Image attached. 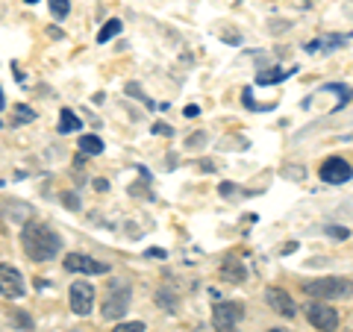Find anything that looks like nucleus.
I'll use <instances>...</instances> for the list:
<instances>
[{
	"label": "nucleus",
	"instance_id": "obj_1",
	"mask_svg": "<svg viewBox=\"0 0 353 332\" xmlns=\"http://www.w3.org/2000/svg\"><path fill=\"white\" fill-rule=\"evenodd\" d=\"M21 247H24V253L32 262H50V259H57V253L62 247V238L48 224L27 220L24 232H21Z\"/></svg>",
	"mask_w": 353,
	"mask_h": 332
},
{
	"label": "nucleus",
	"instance_id": "obj_2",
	"mask_svg": "<svg viewBox=\"0 0 353 332\" xmlns=\"http://www.w3.org/2000/svg\"><path fill=\"white\" fill-rule=\"evenodd\" d=\"M303 291L312 300H341V297L353 294V282L341 280V276H318V280L303 282Z\"/></svg>",
	"mask_w": 353,
	"mask_h": 332
},
{
	"label": "nucleus",
	"instance_id": "obj_3",
	"mask_svg": "<svg viewBox=\"0 0 353 332\" xmlns=\"http://www.w3.org/2000/svg\"><path fill=\"white\" fill-rule=\"evenodd\" d=\"M130 285L124 280H115V282H109V291H106V300H103V318L106 320H118V318H124L127 315V309H130Z\"/></svg>",
	"mask_w": 353,
	"mask_h": 332
},
{
	"label": "nucleus",
	"instance_id": "obj_4",
	"mask_svg": "<svg viewBox=\"0 0 353 332\" xmlns=\"http://www.w3.org/2000/svg\"><path fill=\"white\" fill-rule=\"evenodd\" d=\"M245 318V306L239 300H227V303H215L212 309V324L218 332H236V326Z\"/></svg>",
	"mask_w": 353,
	"mask_h": 332
},
{
	"label": "nucleus",
	"instance_id": "obj_5",
	"mask_svg": "<svg viewBox=\"0 0 353 332\" xmlns=\"http://www.w3.org/2000/svg\"><path fill=\"white\" fill-rule=\"evenodd\" d=\"M306 318L318 332H336L339 326V312L333 306H327L324 300H312L306 306Z\"/></svg>",
	"mask_w": 353,
	"mask_h": 332
},
{
	"label": "nucleus",
	"instance_id": "obj_6",
	"mask_svg": "<svg viewBox=\"0 0 353 332\" xmlns=\"http://www.w3.org/2000/svg\"><path fill=\"white\" fill-rule=\"evenodd\" d=\"M65 271L83 273V276H101V273H109V264L85 256V253H71V256H65Z\"/></svg>",
	"mask_w": 353,
	"mask_h": 332
},
{
	"label": "nucleus",
	"instance_id": "obj_7",
	"mask_svg": "<svg viewBox=\"0 0 353 332\" xmlns=\"http://www.w3.org/2000/svg\"><path fill=\"white\" fill-rule=\"evenodd\" d=\"M318 176H321L324 183H330V185H341V183H347L353 176V168L341 156H330L321 168H318Z\"/></svg>",
	"mask_w": 353,
	"mask_h": 332
},
{
	"label": "nucleus",
	"instance_id": "obj_8",
	"mask_svg": "<svg viewBox=\"0 0 353 332\" xmlns=\"http://www.w3.org/2000/svg\"><path fill=\"white\" fill-rule=\"evenodd\" d=\"M24 291H27V285H24L21 271L12 268V264H0V294L18 300V297H24Z\"/></svg>",
	"mask_w": 353,
	"mask_h": 332
},
{
	"label": "nucleus",
	"instance_id": "obj_9",
	"mask_svg": "<svg viewBox=\"0 0 353 332\" xmlns=\"http://www.w3.org/2000/svg\"><path fill=\"white\" fill-rule=\"evenodd\" d=\"M92 306H94V289H92V282H74L71 285V309H74V315H88L92 312Z\"/></svg>",
	"mask_w": 353,
	"mask_h": 332
},
{
	"label": "nucleus",
	"instance_id": "obj_10",
	"mask_svg": "<svg viewBox=\"0 0 353 332\" xmlns=\"http://www.w3.org/2000/svg\"><path fill=\"white\" fill-rule=\"evenodd\" d=\"M265 300H268V306H271L277 315H283V318H294V315H297L294 300H292V297L285 294L283 289H268V291H265Z\"/></svg>",
	"mask_w": 353,
	"mask_h": 332
},
{
	"label": "nucleus",
	"instance_id": "obj_11",
	"mask_svg": "<svg viewBox=\"0 0 353 332\" xmlns=\"http://www.w3.org/2000/svg\"><path fill=\"white\" fill-rule=\"evenodd\" d=\"M221 276H224V282H245L248 271H245V264H241V259L227 256L224 264H221Z\"/></svg>",
	"mask_w": 353,
	"mask_h": 332
},
{
	"label": "nucleus",
	"instance_id": "obj_12",
	"mask_svg": "<svg viewBox=\"0 0 353 332\" xmlns=\"http://www.w3.org/2000/svg\"><path fill=\"white\" fill-rule=\"evenodd\" d=\"M103 141L101 138H97V136H83L80 138V153H83V156H101V153H103Z\"/></svg>",
	"mask_w": 353,
	"mask_h": 332
},
{
	"label": "nucleus",
	"instance_id": "obj_13",
	"mask_svg": "<svg viewBox=\"0 0 353 332\" xmlns=\"http://www.w3.org/2000/svg\"><path fill=\"white\" fill-rule=\"evenodd\" d=\"M77 129H83V121L77 118L71 109H62L59 112V132H77Z\"/></svg>",
	"mask_w": 353,
	"mask_h": 332
},
{
	"label": "nucleus",
	"instance_id": "obj_14",
	"mask_svg": "<svg viewBox=\"0 0 353 332\" xmlns=\"http://www.w3.org/2000/svg\"><path fill=\"white\" fill-rule=\"evenodd\" d=\"M121 27H124V24H121L118 18H109L106 24L101 27V32H97V44H106V41H112V39L118 36V32H121Z\"/></svg>",
	"mask_w": 353,
	"mask_h": 332
},
{
	"label": "nucleus",
	"instance_id": "obj_15",
	"mask_svg": "<svg viewBox=\"0 0 353 332\" xmlns=\"http://www.w3.org/2000/svg\"><path fill=\"white\" fill-rule=\"evenodd\" d=\"M294 71H297V68H292V71L274 68L271 74H259V76H256V83H259V85H274V83H283V80H289V76H292Z\"/></svg>",
	"mask_w": 353,
	"mask_h": 332
},
{
	"label": "nucleus",
	"instance_id": "obj_16",
	"mask_svg": "<svg viewBox=\"0 0 353 332\" xmlns=\"http://www.w3.org/2000/svg\"><path fill=\"white\" fill-rule=\"evenodd\" d=\"M12 115H15V118H12L15 124H30V121L36 118V112H32L30 106H24V103H18V106L12 109Z\"/></svg>",
	"mask_w": 353,
	"mask_h": 332
},
{
	"label": "nucleus",
	"instance_id": "obj_17",
	"mask_svg": "<svg viewBox=\"0 0 353 332\" xmlns=\"http://www.w3.org/2000/svg\"><path fill=\"white\" fill-rule=\"evenodd\" d=\"M68 12H71V3L68 0H50V15L53 18H68Z\"/></svg>",
	"mask_w": 353,
	"mask_h": 332
},
{
	"label": "nucleus",
	"instance_id": "obj_18",
	"mask_svg": "<svg viewBox=\"0 0 353 332\" xmlns=\"http://www.w3.org/2000/svg\"><path fill=\"white\" fill-rule=\"evenodd\" d=\"M112 332H145V324L141 320H130V324H118Z\"/></svg>",
	"mask_w": 353,
	"mask_h": 332
},
{
	"label": "nucleus",
	"instance_id": "obj_19",
	"mask_svg": "<svg viewBox=\"0 0 353 332\" xmlns=\"http://www.w3.org/2000/svg\"><path fill=\"white\" fill-rule=\"evenodd\" d=\"M157 300L165 306V309H168V312H174V306H176V300H174V297L168 294V291H165V289H159L157 291Z\"/></svg>",
	"mask_w": 353,
	"mask_h": 332
},
{
	"label": "nucleus",
	"instance_id": "obj_20",
	"mask_svg": "<svg viewBox=\"0 0 353 332\" xmlns=\"http://www.w3.org/2000/svg\"><path fill=\"white\" fill-rule=\"evenodd\" d=\"M62 203L68 206L71 212H77V209H80V200H77V194H74V191H65V194H62Z\"/></svg>",
	"mask_w": 353,
	"mask_h": 332
},
{
	"label": "nucleus",
	"instance_id": "obj_21",
	"mask_svg": "<svg viewBox=\"0 0 353 332\" xmlns=\"http://www.w3.org/2000/svg\"><path fill=\"white\" fill-rule=\"evenodd\" d=\"M327 232H330L333 238H339V241H345V238L350 236V229H347V227H327Z\"/></svg>",
	"mask_w": 353,
	"mask_h": 332
},
{
	"label": "nucleus",
	"instance_id": "obj_22",
	"mask_svg": "<svg viewBox=\"0 0 353 332\" xmlns=\"http://www.w3.org/2000/svg\"><path fill=\"white\" fill-rule=\"evenodd\" d=\"M148 259H165V250L162 247H150L148 250Z\"/></svg>",
	"mask_w": 353,
	"mask_h": 332
},
{
	"label": "nucleus",
	"instance_id": "obj_23",
	"mask_svg": "<svg viewBox=\"0 0 353 332\" xmlns=\"http://www.w3.org/2000/svg\"><path fill=\"white\" fill-rule=\"evenodd\" d=\"M153 132H159V136H171V127H165V124H157V127H153Z\"/></svg>",
	"mask_w": 353,
	"mask_h": 332
},
{
	"label": "nucleus",
	"instance_id": "obj_24",
	"mask_svg": "<svg viewBox=\"0 0 353 332\" xmlns=\"http://www.w3.org/2000/svg\"><path fill=\"white\" fill-rule=\"evenodd\" d=\"M94 188H97V191H106L109 183H106V180H94Z\"/></svg>",
	"mask_w": 353,
	"mask_h": 332
},
{
	"label": "nucleus",
	"instance_id": "obj_25",
	"mask_svg": "<svg viewBox=\"0 0 353 332\" xmlns=\"http://www.w3.org/2000/svg\"><path fill=\"white\" fill-rule=\"evenodd\" d=\"M197 112H201V109H197V106H185V118H194Z\"/></svg>",
	"mask_w": 353,
	"mask_h": 332
},
{
	"label": "nucleus",
	"instance_id": "obj_26",
	"mask_svg": "<svg viewBox=\"0 0 353 332\" xmlns=\"http://www.w3.org/2000/svg\"><path fill=\"white\" fill-rule=\"evenodd\" d=\"M230 44H239V36H236V32H227V36H224Z\"/></svg>",
	"mask_w": 353,
	"mask_h": 332
},
{
	"label": "nucleus",
	"instance_id": "obj_27",
	"mask_svg": "<svg viewBox=\"0 0 353 332\" xmlns=\"http://www.w3.org/2000/svg\"><path fill=\"white\" fill-rule=\"evenodd\" d=\"M6 106V97H3V88H0V109Z\"/></svg>",
	"mask_w": 353,
	"mask_h": 332
},
{
	"label": "nucleus",
	"instance_id": "obj_28",
	"mask_svg": "<svg viewBox=\"0 0 353 332\" xmlns=\"http://www.w3.org/2000/svg\"><path fill=\"white\" fill-rule=\"evenodd\" d=\"M268 332H285V329H268Z\"/></svg>",
	"mask_w": 353,
	"mask_h": 332
},
{
	"label": "nucleus",
	"instance_id": "obj_29",
	"mask_svg": "<svg viewBox=\"0 0 353 332\" xmlns=\"http://www.w3.org/2000/svg\"><path fill=\"white\" fill-rule=\"evenodd\" d=\"M27 3H36V0H27Z\"/></svg>",
	"mask_w": 353,
	"mask_h": 332
}]
</instances>
